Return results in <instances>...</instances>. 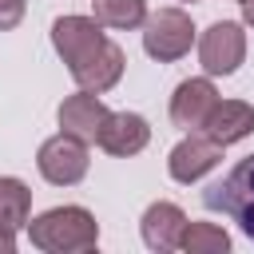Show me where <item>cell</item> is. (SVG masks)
<instances>
[{
	"mask_svg": "<svg viewBox=\"0 0 254 254\" xmlns=\"http://www.w3.org/2000/svg\"><path fill=\"white\" fill-rule=\"evenodd\" d=\"M28 12V0H0V32H12Z\"/></svg>",
	"mask_w": 254,
	"mask_h": 254,
	"instance_id": "obj_17",
	"label": "cell"
},
{
	"mask_svg": "<svg viewBox=\"0 0 254 254\" xmlns=\"http://www.w3.org/2000/svg\"><path fill=\"white\" fill-rule=\"evenodd\" d=\"M99 28H103V24H99L95 16H60V20L52 24V48L60 52V60H64L67 67H75L95 44L107 40Z\"/></svg>",
	"mask_w": 254,
	"mask_h": 254,
	"instance_id": "obj_10",
	"label": "cell"
},
{
	"mask_svg": "<svg viewBox=\"0 0 254 254\" xmlns=\"http://www.w3.org/2000/svg\"><path fill=\"white\" fill-rule=\"evenodd\" d=\"M242 24H246V28H254V0H250V4H242Z\"/></svg>",
	"mask_w": 254,
	"mask_h": 254,
	"instance_id": "obj_19",
	"label": "cell"
},
{
	"mask_svg": "<svg viewBox=\"0 0 254 254\" xmlns=\"http://www.w3.org/2000/svg\"><path fill=\"white\" fill-rule=\"evenodd\" d=\"M95 143H99L107 155H115V159H131V155H139V151L151 143V127H147V119L135 115V111H107Z\"/></svg>",
	"mask_w": 254,
	"mask_h": 254,
	"instance_id": "obj_9",
	"label": "cell"
},
{
	"mask_svg": "<svg viewBox=\"0 0 254 254\" xmlns=\"http://www.w3.org/2000/svg\"><path fill=\"white\" fill-rule=\"evenodd\" d=\"M202 202H206L210 210H222V214L254 242V155L238 159L226 179L210 183V187L202 190Z\"/></svg>",
	"mask_w": 254,
	"mask_h": 254,
	"instance_id": "obj_2",
	"label": "cell"
},
{
	"mask_svg": "<svg viewBox=\"0 0 254 254\" xmlns=\"http://www.w3.org/2000/svg\"><path fill=\"white\" fill-rule=\"evenodd\" d=\"M183 4H194V0H183Z\"/></svg>",
	"mask_w": 254,
	"mask_h": 254,
	"instance_id": "obj_21",
	"label": "cell"
},
{
	"mask_svg": "<svg viewBox=\"0 0 254 254\" xmlns=\"http://www.w3.org/2000/svg\"><path fill=\"white\" fill-rule=\"evenodd\" d=\"M202 131L214 143H222V147L242 143L246 135H254V107L242 103V99H218L214 111H210V119L202 123Z\"/></svg>",
	"mask_w": 254,
	"mask_h": 254,
	"instance_id": "obj_13",
	"label": "cell"
},
{
	"mask_svg": "<svg viewBox=\"0 0 254 254\" xmlns=\"http://www.w3.org/2000/svg\"><path fill=\"white\" fill-rule=\"evenodd\" d=\"M238 4H250V0H238Z\"/></svg>",
	"mask_w": 254,
	"mask_h": 254,
	"instance_id": "obj_20",
	"label": "cell"
},
{
	"mask_svg": "<svg viewBox=\"0 0 254 254\" xmlns=\"http://www.w3.org/2000/svg\"><path fill=\"white\" fill-rule=\"evenodd\" d=\"M194 44V24L183 8H159L143 20V52L159 64H175L190 52Z\"/></svg>",
	"mask_w": 254,
	"mask_h": 254,
	"instance_id": "obj_3",
	"label": "cell"
},
{
	"mask_svg": "<svg viewBox=\"0 0 254 254\" xmlns=\"http://www.w3.org/2000/svg\"><path fill=\"white\" fill-rule=\"evenodd\" d=\"M123 67H127L123 48H119L115 40H103V44H95V48H91L75 67H67V71H71V79H75L83 91L103 95V91H111V87L123 79Z\"/></svg>",
	"mask_w": 254,
	"mask_h": 254,
	"instance_id": "obj_7",
	"label": "cell"
},
{
	"mask_svg": "<svg viewBox=\"0 0 254 254\" xmlns=\"http://www.w3.org/2000/svg\"><path fill=\"white\" fill-rule=\"evenodd\" d=\"M246 60V32L234 20H214L198 40V64L206 75H234Z\"/></svg>",
	"mask_w": 254,
	"mask_h": 254,
	"instance_id": "obj_5",
	"label": "cell"
},
{
	"mask_svg": "<svg viewBox=\"0 0 254 254\" xmlns=\"http://www.w3.org/2000/svg\"><path fill=\"white\" fill-rule=\"evenodd\" d=\"M28 238L44 254H79V250H95L99 222L83 206H52L28 222Z\"/></svg>",
	"mask_w": 254,
	"mask_h": 254,
	"instance_id": "obj_1",
	"label": "cell"
},
{
	"mask_svg": "<svg viewBox=\"0 0 254 254\" xmlns=\"http://www.w3.org/2000/svg\"><path fill=\"white\" fill-rule=\"evenodd\" d=\"M179 250H187V254H226L230 234L222 226H214V222H187Z\"/></svg>",
	"mask_w": 254,
	"mask_h": 254,
	"instance_id": "obj_16",
	"label": "cell"
},
{
	"mask_svg": "<svg viewBox=\"0 0 254 254\" xmlns=\"http://www.w3.org/2000/svg\"><path fill=\"white\" fill-rule=\"evenodd\" d=\"M222 163V143H214L206 131H190L187 139H179L175 147H171V155H167V171H171V179L175 183H183V187H190V183H198L206 171H214Z\"/></svg>",
	"mask_w": 254,
	"mask_h": 254,
	"instance_id": "obj_6",
	"label": "cell"
},
{
	"mask_svg": "<svg viewBox=\"0 0 254 254\" xmlns=\"http://www.w3.org/2000/svg\"><path fill=\"white\" fill-rule=\"evenodd\" d=\"M32 214V190L24 179H0V234H20Z\"/></svg>",
	"mask_w": 254,
	"mask_h": 254,
	"instance_id": "obj_14",
	"label": "cell"
},
{
	"mask_svg": "<svg viewBox=\"0 0 254 254\" xmlns=\"http://www.w3.org/2000/svg\"><path fill=\"white\" fill-rule=\"evenodd\" d=\"M16 250V234H0V254H12Z\"/></svg>",
	"mask_w": 254,
	"mask_h": 254,
	"instance_id": "obj_18",
	"label": "cell"
},
{
	"mask_svg": "<svg viewBox=\"0 0 254 254\" xmlns=\"http://www.w3.org/2000/svg\"><path fill=\"white\" fill-rule=\"evenodd\" d=\"M218 103V87L210 83V75H194V79H183L171 95V123L183 127V131H202V123L210 119Z\"/></svg>",
	"mask_w": 254,
	"mask_h": 254,
	"instance_id": "obj_8",
	"label": "cell"
},
{
	"mask_svg": "<svg viewBox=\"0 0 254 254\" xmlns=\"http://www.w3.org/2000/svg\"><path fill=\"white\" fill-rule=\"evenodd\" d=\"M91 16L103 28H143L147 20V0H91Z\"/></svg>",
	"mask_w": 254,
	"mask_h": 254,
	"instance_id": "obj_15",
	"label": "cell"
},
{
	"mask_svg": "<svg viewBox=\"0 0 254 254\" xmlns=\"http://www.w3.org/2000/svg\"><path fill=\"white\" fill-rule=\"evenodd\" d=\"M103 119H107V103L95 91H83L79 87L75 95H67L60 103V131H67V135H75L83 143H95L99 139Z\"/></svg>",
	"mask_w": 254,
	"mask_h": 254,
	"instance_id": "obj_11",
	"label": "cell"
},
{
	"mask_svg": "<svg viewBox=\"0 0 254 254\" xmlns=\"http://www.w3.org/2000/svg\"><path fill=\"white\" fill-rule=\"evenodd\" d=\"M139 230H143L147 250L167 254V250H179L183 230H187V214H183V206H175V202H151V206L143 210Z\"/></svg>",
	"mask_w": 254,
	"mask_h": 254,
	"instance_id": "obj_12",
	"label": "cell"
},
{
	"mask_svg": "<svg viewBox=\"0 0 254 254\" xmlns=\"http://www.w3.org/2000/svg\"><path fill=\"white\" fill-rule=\"evenodd\" d=\"M36 167H40V175H44L52 187H75V183L87 175V167H91L87 143L75 139V135H67V131H60V135H52V139L40 143Z\"/></svg>",
	"mask_w": 254,
	"mask_h": 254,
	"instance_id": "obj_4",
	"label": "cell"
}]
</instances>
